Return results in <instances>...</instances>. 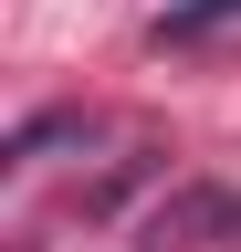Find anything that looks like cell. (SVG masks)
<instances>
[{"mask_svg": "<svg viewBox=\"0 0 241 252\" xmlns=\"http://www.w3.org/2000/svg\"><path fill=\"white\" fill-rule=\"evenodd\" d=\"M220 21H241V0H178L158 32H220Z\"/></svg>", "mask_w": 241, "mask_h": 252, "instance_id": "obj_1", "label": "cell"}]
</instances>
